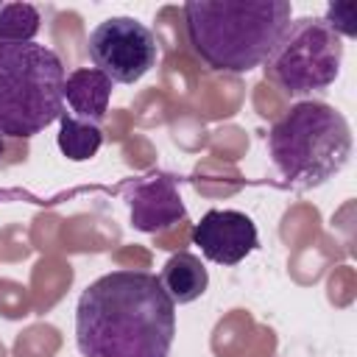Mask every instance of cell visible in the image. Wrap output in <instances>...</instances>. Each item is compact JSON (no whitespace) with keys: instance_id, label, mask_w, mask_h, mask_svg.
Masks as SVG:
<instances>
[{"instance_id":"cell-1","label":"cell","mask_w":357,"mask_h":357,"mask_svg":"<svg viewBox=\"0 0 357 357\" xmlns=\"http://www.w3.org/2000/svg\"><path fill=\"white\" fill-rule=\"evenodd\" d=\"M176 304L148 271H112L84 287L75 304L81 357H170Z\"/></svg>"},{"instance_id":"cell-2","label":"cell","mask_w":357,"mask_h":357,"mask_svg":"<svg viewBox=\"0 0 357 357\" xmlns=\"http://www.w3.org/2000/svg\"><path fill=\"white\" fill-rule=\"evenodd\" d=\"M287 0H190L184 31L192 53L212 70L248 73L262 67L290 25Z\"/></svg>"},{"instance_id":"cell-3","label":"cell","mask_w":357,"mask_h":357,"mask_svg":"<svg viewBox=\"0 0 357 357\" xmlns=\"http://www.w3.org/2000/svg\"><path fill=\"white\" fill-rule=\"evenodd\" d=\"M268 153L287 184L312 190L346 167L351 156V131L335 106L324 100H298L273 123Z\"/></svg>"},{"instance_id":"cell-4","label":"cell","mask_w":357,"mask_h":357,"mask_svg":"<svg viewBox=\"0 0 357 357\" xmlns=\"http://www.w3.org/2000/svg\"><path fill=\"white\" fill-rule=\"evenodd\" d=\"M64 64L39 42H0V137L28 139L64 112Z\"/></svg>"},{"instance_id":"cell-5","label":"cell","mask_w":357,"mask_h":357,"mask_svg":"<svg viewBox=\"0 0 357 357\" xmlns=\"http://www.w3.org/2000/svg\"><path fill=\"white\" fill-rule=\"evenodd\" d=\"M343 61V39L321 17H298L279 36L262 64L265 81L301 98L335 84Z\"/></svg>"},{"instance_id":"cell-6","label":"cell","mask_w":357,"mask_h":357,"mask_svg":"<svg viewBox=\"0 0 357 357\" xmlns=\"http://www.w3.org/2000/svg\"><path fill=\"white\" fill-rule=\"evenodd\" d=\"M86 50L95 70L109 75L112 84H137L159 59L153 31L134 17H109L98 22L89 33Z\"/></svg>"},{"instance_id":"cell-7","label":"cell","mask_w":357,"mask_h":357,"mask_svg":"<svg viewBox=\"0 0 357 357\" xmlns=\"http://www.w3.org/2000/svg\"><path fill=\"white\" fill-rule=\"evenodd\" d=\"M192 243L215 265H237L257 245L259 234L254 220L240 209H209L192 226Z\"/></svg>"},{"instance_id":"cell-8","label":"cell","mask_w":357,"mask_h":357,"mask_svg":"<svg viewBox=\"0 0 357 357\" xmlns=\"http://www.w3.org/2000/svg\"><path fill=\"white\" fill-rule=\"evenodd\" d=\"M128 206H131V226L145 234L165 231L178 220H184L187 215L176 181L165 173H151L139 178L131 187Z\"/></svg>"},{"instance_id":"cell-9","label":"cell","mask_w":357,"mask_h":357,"mask_svg":"<svg viewBox=\"0 0 357 357\" xmlns=\"http://www.w3.org/2000/svg\"><path fill=\"white\" fill-rule=\"evenodd\" d=\"M112 89H114V84L109 75H103L95 67H78L70 75H64L61 95L70 106V114L100 126V120L106 117V109H109Z\"/></svg>"},{"instance_id":"cell-10","label":"cell","mask_w":357,"mask_h":357,"mask_svg":"<svg viewBox=\"0 0 357 357\" xmlns=\"http://www.w3.org/2000/svg\"><path fill=\"white\" fill-rule=\"evenodd\" d=\"M159 284H162V290L167 293V298L173 304H190V301H195L206 293L209 273H206L204 262L195 254L178 251L162 265Z\"/></svg>"},{"instance_id":"cell-11","label":"cell","mask_w":357,"mask_h":357,"mask_svg":"<svg viewBox=\"0 0 357 357\" xmlns=\"http://www.w3.org/2000/svg\"><path fill=\"white\" fill-rule=\"evenodd\" d=\"M59 151L70 159V162H86L92 159L100 145H103V131L100 126L95 123H86V120H78L75 114L70 112H61L59 117Z\"/></svg>"},{"instance_id":"cell-12","label":"cell","mask_w":357,"mask_h":357,"mask_svg":"<svg viewBox=\"0 0 357 357\" xmlns=\"http://www.w3.org/2000/svg\"><path fill=\"white\" fill-rule=\"evenodd\" d=\"M42 14L31 3H0V42H33Z\"/></svg>"},{"instance_id":"cell-13","label":"cell","mask_w":357,"mask_h":357,"mask_svg":"<svg viewBox=\"0 0 357 357\" xmlns=\"http://www.w3.org/2000/svg\"><path fill=\"white\" fill-rule=\"evenodd\" d=\"M340 39L357 33V6L354 3H329L326 14L321 17Z\"/></svg>"},{"instance_id":"cell-14","label":"cell","mask_w":357,"mask_h":357,"mask_svg":"<svg viewBox=\"0 0 357 357\" xmlns=\"http://www.w3.org/2000/svg\"><path fill=\"white\" fill-rule=\"evenodd\" d=\"M0 153H3V139H0Z\"/></svg>"}]
</instances>
